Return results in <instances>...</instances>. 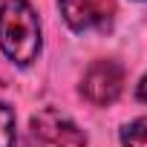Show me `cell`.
Listing matches in <instances>:
<instances>
[{
	"instance_id": "cell-4",
	"label": "cell",
	"mask_w": 147,
	"mask_h": 147,
	"mask_svg": "<svg viewBox=\"0 0 147 147\" xmlns=\"http://www.w3.org/2000/svg\"><path fill=\"white\" fill-rule=\"evenodd\" d=\"M63 20L75 29H107L115 18V0H58Z\"/></svg>"
},
{
	"instance_id": "cell-5",
	"label": "cell",
	"mask_w": 147,
	"mask_h": 147,
	"mask_svg": "<svg viewBox=\"0 0 147 147\" xmlns=\"http://www.w3.org/2000/svg\"><path fill=\"white\" fill-rule=\"evenodd\" d=\"M121 144L124 147H147V115L130 121L121 130Z\"/></svg>"
},
{
	"instance_id": "cell-3",
	"label": "cell",
	"mask_w": 147,
	"mask_h": 147,
	"mask_svg": "<svg viewBox=\"0 0 147 147\" xmlns=\"http://www.w3.org/2000/svg\"><path fill=\"white\" fill-rule=\"evenodd\" d=\"M124 87V69L115 61H95L87 72H84V81H81V92L87 101L92 104H113L121 95Z\"/></svg>"
},
{
	"instance_id": "cell-7",
	"label": "cell",
	"mask_w": 147,
	"mask_h": 147,
	"mask_svg": "<svg viewBox=\"0 0 147 147\" xmlns=\"http://www.w3.org/2000/svg\"><path fill=\"white\" fill-rule=\"evenodd\" d=\"M136 95H138V101H144V104H147V75L141 78V84H138V90H136Z\"/></svg>"
},
{
	"instance_id": "cell-1",
	"label": "cell",
	"mask_w": 147,
	"mask_h": 147,
	"mask_svg": "<svg viewBox=\"0 0 147 147\" xmlns=\"http://www.w3.org/2000/svg\"><path fill=\"white\" fill-rule=\"evenodd\" d=\"M0 49L20 66H29L38 58L40 20L29 0H6L0 6Z\"/></svg>"
},
{
	"instance_id": "cell-2",
	"label": "cell",
	"mask_w": 147,
	"mask_h": 147,
	"mask_svg": "<svg viewBox=\"0 0 147 147\" xmlns=\"http://www.w3.org/2000/svg\"><path fill=\"white\" fill-rule=\"evenodd\" d=\"M32 136L49 147H87L84 130L72 118H66L63 113H58L52 107L32 115Z\"/></svg>"
},
{
	"instance_id": "cell-6",
	"label": "cell",
	"mask_w": 147,
	"mask_h": 147,
	"mask_svg": "<svg viewBox=\"0 0 147 147\" xmlns=\"http://www.w3.org/2000/svg\"><path fill=\"white\" fill-rule=\"evenodd\" d=\"M0 147H15V110L0 104Z\"/></svg>"
}]
</instances>
